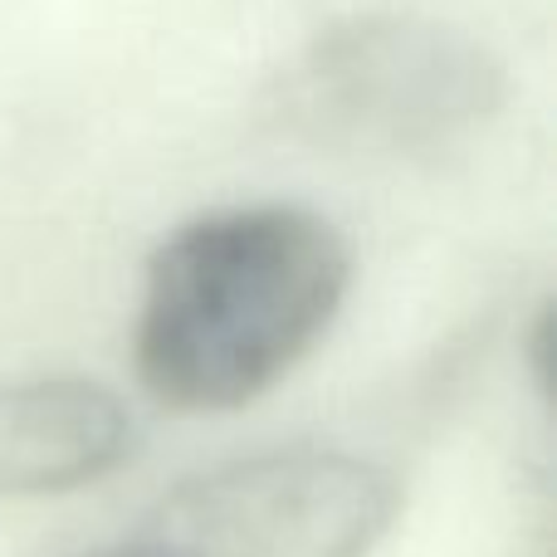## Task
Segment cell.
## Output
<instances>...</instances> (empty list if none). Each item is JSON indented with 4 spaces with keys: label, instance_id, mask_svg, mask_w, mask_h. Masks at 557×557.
<instances>
[{
    "label": "cell",
    "instance_id": "obj_1",
    "mask_svg": "<svg viewBox=\"0 0 557 557\" xmlns=\"http://www.w3.org/2000/svg\"><path fill=\"white\" fill-rule=\"evenodd\" d=\"M347 284V235L313 206L250 201L191 215L143 270L137 376L166 411H240L323 343Z\"/></svg>",
    "mask_w": 557,
    "mask_h": 557
},
{
    "label": "cell",
    "instance_id": "obj_2",
    "mask_svg": "<svg viewBox=\"0 0 557 557\" xmlns=\"http://www.w3.org/2000/svg\"><path fill=\"white\" fill-rule=\"evenodd\" d=\"M509 78L484 39L416 10L333 20L284 64L270 108L288 133L347 152H441L504 108Z\"/></svg>",
    "mask_w": 557,
    "mask_h": 557
},
{
    "label": "cell",
    "instance_id": "obj_3",
    "mask_svg": "<svg viewBox=\"0 0 557 557\" xmlns=\"http://www.w3.org/2000/svg\"><path fill=\"white\" fill-rule=\"evenodd\" d=\"M396 480L343 450H270L176 484L88 557H372Z\"/></svg>",
    "mask_w": 557,
    "mask_h": 557
},
{
    "label": "cell",
    "instance_id": "obj_4",
    "mask_svg": "<svg viewBox=\"0 0 557 557\" xmlns=\"http://www.w3.org/2000/svg\"><path fill=\"white\" fill-rule=\"evenodd\" d=\"M133 450L123 396L88 376H29L0 386V499L74 494Z\"/></svg>",
    "mask_w": 557,
    "mask_h": 557
}]
</instances>
